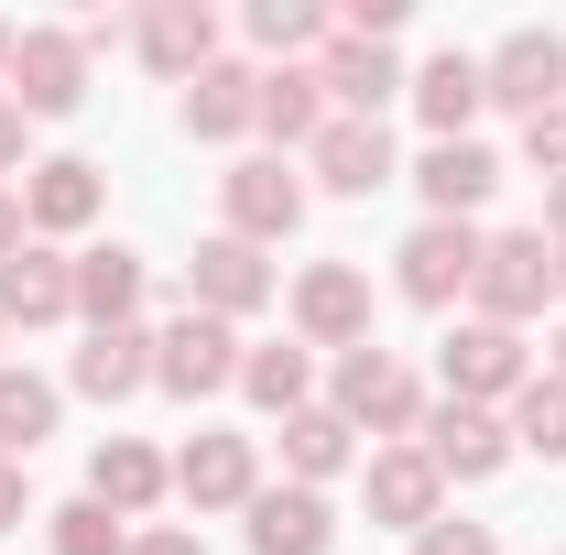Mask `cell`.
<instances>
[{"label": "cell", "instance_id": "4316f807", "mask_svg": "<svg viewBox=\"0 0 566 555\" xmlns=\"http://www.w3.org/2000/svg\"><path fill=\"white\" fill-rule=\"evenodd\" d=\"M76 316L87 327H132L142 316V251H120V240L76 251Z\"/></svg>", "mask_w": 566, "mask_h": 555}, {"label": "cell", "instance_id": "484cf974", "mask_svg": "<svg viewBox=\"0 0 566 555\" xmlns=\"http://www.w3.org/2000/svg\"><path fill=\"white\" fill-rule=\"evenodd\" d=\"M240 392H251L262 415H305V404H316V348H305V338L240 348Z\"/></svg>", "mask_w": 566, "mask_h": 555}, {"label": "cell", "instance_id": "4fadbf2b", "mask_svg": "<svg viewBox=\"0 0 566 555\" xmlns=\"http://www.w3.org/2000/svg\"><path fill=\"white\" fill-rule=\"evenodd\" d=\"M424 458H436V480H501L512 469V425L491 404H424Z\"/></svg>", "mask_w": 566, "mask_h": 555}, {"label": "cell", "instance_id": "30bf717a", "mask_svg": "<svg viewBox=\"0 0 566 555\" xmlns=\"http://www.w3.org/2000/svg\"><path fill=\"white\" fill-rule=\"evenodd\" d=\"M359 501H370L381 534H424V523H447V480H436L424 447H370V458H359Z\"/></svg>", "mask_w": 566, "mask_h": 555}, {"label": "cell", "instance_id": "8fae6325", "mask_svg": "<svg viewBox=\"0 0 566 555\" xmlns=\"http://www.w3.org/2000/svg\"><path fill=\"white\" fill-rule=\"evenodd\" d=\"M283 316H294L305 348H359L370 338V273H359V262H316V273H294Z\"/></svg>", "mask_w": 566, "mask_h": 555}, {"label": "cell", "instance_id": "d4e9b609", "mask_svg": "<svg viewBox=\"0 0 566 555\" xmlns=\"http://www.w3.org/2000/svg\"><path fill=\"white\" fill-rule=\"evenodd\" d=\"M87 404H132L142 381H153V327H87V348H76V370H66Z\"/></svg>", "mask_w": 566, "mask_h": 555}, {"label": "cell", "instance_id": "d590c367", "mask_svg": "<svg viewBox=\"0 0 566 555\" xmlns=\"http://www.w3.org/2000/svg\"><path fill=\"white\" fill-rule=\"evenodd\" d=\"M33 523V480H22V458H0V534H22Z\"/></svg>", "mask_w": 566, "mask_h": 555}, {"label": "cell", "instance_id": "9c48e42d", "mask_svg": "<svg viewBox=\"0 0 566 555\" xmlns=\"http://www.w3.org/2000/svg\"><path fill=\"white\" fill-rule=\"evenodd\" d=\"M251 490H262V447L229 436V425H197L186 458H175V501L186 512H251Z\"/></svg>", "mask_w": 566, "mask_h": 555}, {"label": "cell", "instance_id": "83f0119b", "mask_svg": "<svg viewBox=\"0 0 566 555\" xmlns=\"http://www.w3.org/2000/svg\"><path fill=\"white\" fill-rule=\"evenodd\" d=\"M338 109H327V87H316V66H262V132L283 142V153H305V142L327 132Z\"/></svg>", "mask_w": 566, "mask_h": 555}, {"label": "cell", "instance_id": "7c38bea8", "mask_svg": "<svg viewBox=\"0 0 566 555\" xmlns=\"http://www.w3.org/2000/svg\"><path fill=\"white\" fill-rule=\"evenodd\" d=\"M305 175L327 197H381V186H403V153H392L381 121H327V132L305 142Z\"/></svg>", "mask_w": 566, "mask_h": 555}, {"label": "cell", "instance_id": "d6a6232c", "mask_svg": "<svg viewBox=\"0 0 566 555\" xmlns=\"http://www.w3.org/2000/svg\"><path fill=\"white\" fill-rule=\"evenodd\" d=\"M523 164H534V175H566V98L523 121Z\"/></svg>", "mask_w": 566, "mask_h": 555}, {"label": "cell", "instance_id": "603a6c76", "mask_svg": "<svg viewBox=\"0 0 566 555\" xmlns=\"http://www.w3.org/2000/svg\"><path fill=\"white\" fill-rule=\"evenodd\" d=\"M338 469H359V425L338 415V404L283 415V480H294V490H327Z\"/></svg>", "mask_w": 566, "mask_h": 555}, {"label": "cell", "instance_id": "f1b7e54d", "mask_svg": "<svg viewBox=\"0 0 566 555\" xmlns=\"http://www.w3.org/2000/svg\"><path fill=\"white\" fill-rule=\"evenodd\" d=\"M55 415H66V392L44 370H0V458H33L55 436Z\"/></svg>", "mask_w": 566, "mask_h": 555}, {"label": "cell", "instance_id": "74e56055", "mask_svg": "<svg viewBox=\"0 0 566 555\" xmlns=\"http://www.w3.org/2000/svg\"><path fill=\"white\" fill-rule=\"evenodd\" d=\"M22 132H33V121H22V109L0 98V186H22Z\"/></svg>", "mask_w": 566, "mask_h": 555}, {"label": "cell", "instance_id": "8d00e7d4", "mask_svg": "<svg viewBox=\"0 0 566 555\" xmlns=\"http://www.w3.org/2000/svg\"><path fill=\"white\" fill-rule=\"evenodd\" d=\"M132 555H208V545H197L186 523H142V534H132Z\"/></svg>", "mask_w": 566, "mask_h": 555}, {"label": "cell", "instance_id": "e575fe53", "mask_svg": "<svg viewBox=\"0 0 566 555\" xmlns=\"http://www.w3.org/2000/svg\"><path fill=\"white\" fill-rule=\"evenodd\" d=\"M415 555H491V523H424Z\"/></svg>", "mask_w": 566, "mask_h": 555}, {"label": "cell", "instance_id": "ffe728a7", "mask_svg": "<svg viewBox=\"0 0 566 555\" xmlns=\"http://www.w3.org/2000/svg\"><path fill=\"white\" fill-rule=\"evenodd\" d=\"M491 186H501V153H491V142H424V164H415L424 218H480V208H491Z\"/></svg>", "mask_w": 566, "mask_h": 555}, {"label": "cell", "instance_id": "277c9868", "mask_svg": "<svg viewBox=\"0 0 566 555\" xmlns=\"http://www.w3.org/2000/svg\"><path fill=\"white\" fill-rule=\"evenodd\" d=\"M153 381L175 392V404H208V392H240V327L229 316H175V327H153Z\"/></svg>", "mask_w": 566, "mask_h": 555}, {"label": "cell", "instance_id": "1f68e13d", "mask_svg": "<svg viewBox=\"0 0 566 555\" xmlns=\"http://www.w3.org/2000/svg\"><path fill=\"white\" fill-rule=\"evenodd\" d=\"M44 545L55 555H132V523L98 512V501H66V512H44Z\"/></svg>", "mask_w": 566, "mask_h": 555}, {"label": "cell", "instance_id": "6da1fadb", "mask_svg": "<svg viewBox=\"0 0 566 555\" xmlns=\"http://www.w3.org/2000/svg\"><path fill=\"white\" fill-rule=\"evenodd\" d=\"M327 404H338L359 436H381V447H415V436H424V381H415V370H403L381 338L338 348V381H327Z\"/></svg>", "mask_w": 566, "mask_h": 555}, {"label": "cell", "instance_id": "52a82bcc", "mask_svg": "<svg viewBox=\"0 0 566 555\" xmlns=\"http://www.w3.org/2000/svg\"><path fill=\"white\" fill-rule=\"evenodd\" d=\"M392 283H403V305H424V316H447L469 283H480V229L469 218H424L415 240L392 251Z\"/></svg>", "mask_w": 566, "mask_h": 555}, {"label": "cell", "instance_id": "f35d334b", "mask_svg": "<svg viewBox=\"0 0 566 555\" xmlns=\"http://www.w3.org/2000/svg\"><path fill=\"white\" fill-rule=\"evenodd\" d=\"M22 240H33V218H22V186H0V262H11Z\"/></svg>", "mask_w": 566, "mask_h": 555}, {"label": "cell", "instance_id": "3957f363", "mask_svg": "<svg viewBox=\"0 0 566 555\" xmlns=\"http://www.w3.org/2000/svg\"><path fill=\"white\" fill-rule=\"evenodd\" d=\"M545 294H556V240H545V229H501V240H480V283H469V305H480L491 327H534Z\"/></svg>", "mask_w": 566, "mask_h": 555}, {"label": "cell", "instance_id": "7bdbcfd3", "mask_svg": "<svg viewBox=\"0 0 566 555\" xmlns=\"http://www.w3.org/2000/svg\"><path fill=\"white\" fill-rule=\"evenodd\" d=\"M556 294H566V240H556Z\"/></svg>", "mask_w": 566, "mask_h": 555}, {"label": "cell", "instance_id": "cb8c5ba5", "mask_svg": "<svg viewBox=\"0 0 566 555\" xmlns=\"http://www.w3.org/2000/svg\"><path fill=\"white\" fill-rule=\"evenodd\" d=\"M403 98H415V121H424L436 142H469V121L491 109V98H480V55H458V44H447V55H424Z\"/></svg>", "mask_w": 566, "mask_h": 555}, {"label": "cell", "instance_id": "4dcf8cb0", "mask_svg": "<svg viewBox=\"0 0 566 555\" xmlns=\"http://www.w3.org/2000/svg\"><path fill=\"white\" fill-rule=\"evenodd\" d=\"M251 44H262L273 66H316V44H327V11H316V0H251Z\"/></svg>", "mask_w": 566, "mask_h": 555}, {"label": "cell", "instance_id": "7a4b0ae2", "mask_svg": "<svg viewBox=\"0 0 566 555\" xmlns=\"http://www.w3.org/2000/svg\"><path fill=\"white\" fill-rule=\"evenodd\" d=\"M0 98H11L22 121H66L76 98H87V44H76V22H22Z\"/></svg>", "mask_w": 566, "mask_h": 555}, {"label": "cell", "instance_id": "5b68a950", "mask_svg": "<svg viewBox=\"0 0 566 555\" xmlns=\"http://www.w3.org/2000/svg\"><path fill=\"white\" fill-rule=\"evenodd\" d=\"M218 218H229V240L273 251V240L305 229V175H283V153H240V164L218 175Z\"/></svg>", "mask_w": 566, "mask_h": 555}, {"label": "cell", "instance_id": "836d02e7", "mask_svg": "<svg viewBox=\"0 0 566 555\" xmlns=\"http://www.w3.org/2000/svg\"><path fill=\"white\" fill-rule=\"evenodd\" d=\"M338 33H349V44H392V33H403V0H349Z\"/></svg>", "mask_w": 566, "mask_h": 555}, {"label": "cell", "instance_id": "b9f144b4", "mask_svg": "<svg viewBox=\"0 0 566 555\" xmlns=\"http://www.w3.org/2000/svg\"><path fill=\"white\" fill-rule=\"evenodd\" d=\"M545 370H556V381H566V327H556V359H545Z\"/></svg>", "mask_w": 566, "mask_h": 555}, {"label": "cell", "instance_id": "44dd1931", "mask_svg": "<svg viewBox=\"0 0 566 555\" xmlns=\"http://www.w3.org/2000/svg\"><path fill=\"white\" fill-rule=\"evenodd\" d=\"M240 534H251V555H327L338 545V512H327V490H251V523H240Z\"/></svg>", "mask_w": 566, "mask_h": 555}, {"label": "cell", "instance_id": "ee69618b", "mask_svg": "<svg viewBox=\"0 0 566 555\" xmlns=\"http://www.w3.org/2000/svg\"><path fill=\"white\" fill-rule=\"evenodd\" d=\"M0 338H11V327H0Z\"/></svg>", "mask_w": 566, "mask_h": 555}, {"label": "cell", "instance_id": "60d3db41", "mask_svg": "<svg viewBox=\"0 0 566 555\" xmlns=\"http://www.w3.org/2000/svg\"><path fill=\"white\" fill-rule=\"evenodd\" d=\"M11 33H22V22H0V76H11Z\"/></svg>", "mask_w": 566, "mask_h": 555}, {"label": "cell", "instance_id": "2e32d148", "mask_svg": "<svg viewBox=\"0 0 566 555\" xmlns=\"http://www.w3.org/2000/svg\"><path fill=\"white\" fill-rule=\"evenodd\" d=\"M186 305L240 327V316H262V305H273V262H262L251 240H229V229H218V240H197V262H186Z\"/></svg>", "mask_w": 566, "mask_h": 555}, {"label": "cell", "instance_id": "ba28073f", "mask_svg": "<svg viewBox=\"0 0 566 555\" xmlns=\"http://www.w3.org/2000/svg\"><path fill=\"white\" fill-rule=\"evenodd\" d=\"M534 381V359H523V327H491V316H458V338H447V404H512Z\"/></svg>", "mask_w": 566, "mask_h": 555}, {"label": "cell", "instance_id": "5bb4252c", "mask_svg": "<svg viewBox=\"0 0 566 555\" xmlns=\"http://www.w3.org/2000/svg\"><path fill=\"white\" fill-rule=\"evenodd\" d=\"M316 87H327V109H338V121H381L415 76H403L392 44H349V33H327V44H316Z\"/></svg>", "mask_w": 566, "mask_h": 555}, {"label": "cell", "instance_id": "f546056e", "mask_svg": "<svg viewBox=\"0 0 566 555\" xmlns=\"http://www.w3.org/2000/svg\"><path fill=\"white\" fill-rule=\"evenodd\" d=\"M512 458H566V381L556 370H534V381H523V392H512Z\"/></svg>", "mask_w": 566, "mask_h": 555}, {"label": "cell", "instance_id": "9a60e30c", "mask_svg": "<svg viewBox=\"0 0 566 555\" xmlns=\"http://www.w3.org/2000/svg\"><path fill=\"white\" fill-rule=\"evenodd\" d=\"M98 208H109V175H98L87 153H44V164H22V218H33V240H76Z\"/></svg>", "mask_w": 566, "mask_h": 555}, {"label": "cell", "instance_id": "8992f818", "mask_svg": "<svg viewBox=\"0 0 566 555\" xmlns=\"http://www.w3.org/2000/svg\"><path fill=\"white\" fill-rule=\"evenodd\" d=\"M480 98H491V109H512V121L556 109V98H566V33H556V22L501 33L491 55H480Z\"/></svg>", "mask_w": 566, "mask_h": 555}, {"label": "cell", "instance_id": "ac0fdd59", "mask_svg": "<svg viewBox=\"0 0 566 555\" xmlns=\"http://www.w3.org/2000/svg\"><path fill=\"white\" fill-rule=\"evenodd\" d=\"M76 316V262L55 240H22L0 262V327H66Z\"/></svg>", "mask_w": 566, "mask_h": 555}, {"label": "cell", "instance_id": "ab89813d", "mask_svg": "<svg viewBox=\"0 0 566 555\" xmlns=\"http://www.w3.org/2000/svg\"><path fill=\"white\" fill-rule=\"evenodd\" d=\"M545 240H566V175L545 186Z\"/></svg>", "mask_w": 566, "mask_h": 555}, {"label": "cell", "instance_id": "d6986e66", "mask_svg": "<svg viewBox=\"0 0 566 555\" xmlns=\"http://www.w3.org/2000/svg\"><path fill=\"white\" fill-rule=\"evenodd\" d=\"M132 55H142L153 76H175V87H186L197 66H218V11H208V0H153V11L132 22Z\"/></svg>", "mask_w": 566, "mask_h": 555}, {"label": "cell", "instance_id": "7402d4cb", "mask_svg": "<svg viewBox=\"0 0 566 555\" xmlns=\"http://www.w3.org/2000/svg\"><path fill=\"white\" fill-rule=\"evenodd\" d=\"M164 490H175V469H164V458H153L142 436H98V447H87V501H98V512L142 523V512H153Z\"/></svg>", "mask_w": 566, "mask_h": 555}, {"label": "cell", "instance_id": "e0dca14e", "mask_svg": "<svg viewBox=\"0 0 566 555\" xmlns=\"http://www.w3.org/2000/svg\"><path fill=\"white\" fill-rule=\"evenodd\" d=\"M175 121H186V142H240V132H262V66H240V55L197 66V76H186V98H175Z\"/></svg>", "mask_w": 566, "mask_h": 555}]
</instances>
